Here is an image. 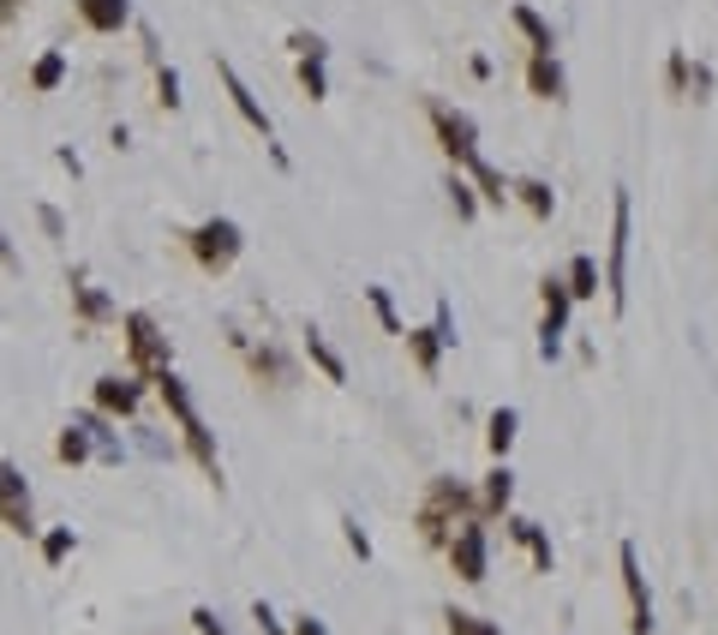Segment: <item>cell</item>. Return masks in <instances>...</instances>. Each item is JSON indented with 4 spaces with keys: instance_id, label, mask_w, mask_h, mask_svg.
I'll return each instance as SVG.
<instances>
[{
    "instance_id": "60d3db41",
    "label": "cell",
    "mask_w": 718,
    "mask_h": 635,
    "mask_svg": "<svg viewBox=\"0 0 718 635\" xmlns=\"http://www.w3.org/2000/svg\"><path fill=\"white\" fill-rule=\"evenodd\" d=\"M252 624H258V635H288V624L276 617V605L269 600H252Z\"/></svg>"
},
{
    "instance_id": "ee69618b",
    "label": "cell",
    "mask_w": 718,
    "mask_h": 635,
    "mask_svg": "<svg viewBox=\"0 0 718 635\" xmlns=\"http://www.w3.org/2000/svg\"><path fill=\"white\" fill-rule=\"evenodd\" d=\"M288 635H329V624H324V617H312V612H305V617H293V624H288Z\"/></svg>"
},
{
    "instance_id": "d590c367",
    "label": "cell",
    "mask_w": 718,
    "mask_h": 635,
    "mask_svg": "<svg viewBox=\"0 0 718 635\" xmlns=\"http://www.w3.org/2000/svg\"><path fill=\"white\" fill-rule=\"evenodd\" d=\"M138 431V450L150 455V462H174V438H162V431H150V426H132Z\"/></svg>"
},
{
    "instance_id": "7c38bea8",
    "label": "cell",
    "mask_w": 718,
    "mask_h": 635,
    "mask_svg": "<svg viewBox=\"0 0 718 635\" xmlns=\"http://www.w3.org/2000/svg\"><path fill=\"white\" fill-rule=\"evenodd\" d=\"M90 408H102L108 420H132V414L144 408V378H138V372L96 378V390H90Z\"/></svg>"
},
{
    "instance_id": "f6af8a7d",
    "label": "cell",
    "mask_w": 718,
    "mask_h": 635,
    "mask_svg": "<svg viewBox=\"0 0 718 635\" xmlns=\"http://www.w3.org/2000/svg\"><path fill=\"white\" fill-rule=\"evenodd\" d=\"M0 264H19V252H12V240L0 234Z\"/></svg>"
},
{
    "instance_id": "83f0119b",
    "label": "cell",
    "mask_w": 718,
    "mask_h": 635,
    "mask_svg": "<svg viewBox=\"0 0 718 635\" xmlns=\"http://www.w3.org/2000/svg\"><path fill=\"white\" fill-rule=\"evenodd\" d=\"M443 193H449V210H455V222H479V193H473V181L461 169H449V181H443Z\"/></svg>"
},
{
    "instance_id": "836d02e7",
    "label": "cell",
    "mask_w": 718,
    "mask_h": 635,
    "mask_svg": "<svg viewBox=\"0 0 718 635\" xmlns=\"http://www.w3.org/2000/svg\"><path fill=\"white\" fill-rule=\"evenodd\" d=\"M293 72H300V91L312 96V103H324V96H329V72H324V60H300Z\"/></svg>"
},
{
    "instance_id": "484cf974",
    "label": "cell",
    "mask_w": 718,
    "mask_h": 635,
    "mask_svg": "<svg viewBox=\"0 0 718 635\" xmlns=\"http://www.w3.org/2000/svg\"><path fill=\"white\" fill-rule=\"evenodd\" d=\"M461 174H467V181H473V193H479V205H509V174L503 169H491V162H473V169H461Z\"/></svg>"
},
{
    "instance_id": "4316f807",
    "label": "cell",
    "mask_w": 718,
    "mask_h": 635,
    "mask_svg": "<svg viewBox=\"0 0 718 635\" xmlns=\"http://www.w3.org/2000/svg\"><path fill=\"white\" fill-rule=\"evenodd\" d=\"M359 300H366V307H371V318H378V330H383V336H402V312H395V295H390V288H383V282H366V288H359Z\"/></svg>"
},
{
    "instance_id": "8fae6325",
    "label": "cell",
    "mask_w": 718,
    "mask_h": 635,
    "mask_svg": "<svg viewBox=\"0 0 718 635\" xmlns=\"http://www.w3.org/2000/svg\"><path fill=\"white\" fill-rule=\"evenodd\" d=\"M617 569H623V593H628V635H659L652 630V588H647L635 540H617Z\"/></svg>"
},
{
    "instance_id": "ac0fdd59",
    "label": "cell",
    "mask_w": 718,
    "mask_h": 635,
    "mask_svg": "<svg viewBox=\"0 0 718 635\" xmlns=\"http://www.w3.org/2000/svg\"><path fill=\"white\" fill-rule=\"evenodd\" d=\"M72 420L90 431V443H96V462H102V467H120V462H126V443H120V431H114L120 420H108L102 408H84V414H72Z\"/></svg>"
},
{
    "instance_id": "9c48e42d",
    "label": "cell",
    "mask_w": 718,
    "mask_h": 635,
    "mask_svg": "<svg viewBox=\"0 0 718 635\" xmlns=\"http://www.w3.org/2000/svg\"><path fill=\"white\" fill-rule=\"evenodd\" d=\"M569 288H563V276H545L538 282V360H563V336H569Z\"/></svg>"
},
{
    "instance_id": "d4e9b609",
    "label": "cell",
    "mask_w": 718,
    "mask_h": 635,
    "mask_svg": "<svg viewBox=\"0 0 718 635\" xmlns=\"http://www.w3.org/2000/svg\"><path fill=\"white\" fill-rule=\"evenodd\" d=\"M516 431H521V414L516 408H491V414H485V450H491V462H509Z\"/></svg>"
},
{
    "instance_id": "5bb4252c",
    "label": "cell",
    "mask_w": 718,
    "mask_h": 635,
    "mask_svg": "<svg viewBox=\"0 0 718 635\" xmlns=\"http://www.w3.org/2000/svg\"><path fill=\"white\" fill-rule=\"evenodd\" d=\"M234 348L246 354V366H252V378H258V384H269V390H288L293 378H300V366L288 360V354L276 348V342H252V336H234Z\"/></svg>"
},
{
    "instance_id": "5b68a950",
    "label": "cell",
    "mask_w": 718,
    "mask_h": 635,
    "mask_svg": "<svg viewBox=\"0 0 718 635\" xmlns=\"http://www.w3.org/2000/svg\"><path fill=\"white\" fill-rule=\"evenodd\" d=\"M120 342H126V360H132V372L144 378V384L162 366H174V342L162 336V324L150 312H120Z\"/></svg>"
},
{
    "instance_id": "f35d334b",
    "label": "cell",
    "mask_w": 718,
    "mask_h": 635,
    "mask_svg": "<svg viewBox=\"0 0 718 635\" xmlns=\"http://www.w3.org/2000/svg\"><path fill=\"white\" fill-rule=\"evenodd\" d=\"M431 330L443 336V348H455V342H461V330H455V307H449V300H438V307H431Z\"/></svg>"
},
{
    "instance_id": "b9f144b4",
    "label": "cell",
    "mask_w": 718,
    "mask_h": 635,
    "mask_svg": "<svg viewBox=\"0 0 718 635\" xmlns=\"http://www.w3.org/2000/svg\"><path fill=\"white\" fill-rule=\"evenodd\" d=\"M36 222H43L48 240H67V216H60L55 205H36Z\"/></svg>"
},
{
    "instance_id": "277c9868",
    "label": "cell",
    "mask_w": 718,
    "mask_h": 635,
    "mask_svg": "<svg viewBox=\"0 0 718 635\" xmlns=\"http://www.w3.org/2000/svg\"><path fill=\"white\" fill-rule=\"evenodd\" d=\"M628 240H635V198L628 186H617L611 198V240H605V300L611 312H628Z\"/></svg>"
},
{
    "instance_id": "d6986e66",
    "label": "cell",
    "mask_w": 718,
    "mask_h": 635,
    "mask_svg": "<svg viewBox=\"0 0 718 635\" xmlns=\"http://www.w3.org/2000/svg\"><path fill=\"white\" fill-rule=\"evenodd\" d=\"M509 24L521 31V43H528V55H557V31H551V19L538 7H528V0H516L509 7Z\"/></svg>"
},
{
    "instance_id": "52a82bcc",
    "label": "cell",
    "mask_w": 718,
    "mask_h": 635,
    "mask_svg": "<svg viewBox=\"0 0 718 635\" xmlns=\"http://www.w3.org/2000/svg\"><path fill=\"white\" fill-rule=\"evenodd\" d=\"M443 557H449V569H455L467 588H479V581L491 576V528H485V516H467V522L449 533Z\"/></svg>"
},
{
    "instance_id": "f1b7e54d",
    "label": "cell",
    "mask_w": 718,
    "mask_h": 635,
    "mask_svg": "<svg viewBox=\"0 0 718 635\" xmlns=\"http://www.w3.org/2000/svg\"><path fill=\"white\" fill-rule=\"evenodd\" d=\"M55 455L67 467H84V462H96V443H90V431L79 426V420H67V431L55 438Z\"/></svg>"
},
{
    "instance_id": "8d00e7d4",
    "label": "cell",
    "mask_w": 718,
    "mask_h": 635,
    "mask_svg": "<svg viewBox=\"0 0 718 635\" xmlns=\"http://www.w3.org/2000/svg\"><path fill=\"white\" fill-rule=\"evenodd\" d=\"M341 540H348V552L359 557V564H371V533L359 528V516H341Z\"/></svg>"
},
{
    "instance_id": "7402d4cb",
    "label": "cell",
    "mask_w": 718,
    "mask_h": 635,
    "mask_svg": "<svg viewBox=\"0 0 718 635\" xmlns=\"http://www.w3.org/2000/svg\"><path fill=\"white\" fill-rule=\"evenodd\" d=\"M563 288H569L575 307H581V300H599V288H605V270H599L593 252H575L569 270H563Z\"/></svg>"
},
{
    "instance_id": "2e32d148",
    "label": "cell",
    "mask_w": 718,
    "mask_h": 635,
    "mask_svg": "<svg viewBox=\"0 0 718 635\" xmlns=\"http://www.w3.org/2000/svg\"><path fill=\"white\" fill-rule=\"evenodd\" d=\"M72 12H79V24L96 36H120L126 24H132V0H72Z\"/></svg>"
},
{
    "instance_id": "ab89813d",
    "label": "cell",
    "mask_w": 718,
    "mask_h": 635,
    "mask_svg": "<svg viewBox=\"0 0 718 635\" xmlns=\"http://www.w3.org/2000/svg\"><path fill=\"white\" fill-rule=\"evenodd\" d=\"M688 103H713V67H707V60L688 67Z\"/></svg>"
},
{
    "instance_id": "f546056e",
    "label": "cell",
    "mask_w": 718,
    "mask_h": 635,
    "mask_svg": "<svg viewBox=\"0 0 718 635\" xmlns=\"http://www.w3.org/2000/svg\"><path fill=\"white\" fill-rule=\"evenodd\" d=\"M60 84H67V55H60V48L36 55V67H31V91H36V96H55Z\"/></svg>"
},
{
    "instance_id": "6da1fadb",
    "label": "cell",
    "mask_w": 718,
    "mask_h": 635,
    "mask_svg": "<svg viewBox=\"0 0 718 635\" xmlns=\"http://www.w3.org/2000/svg\"><path fill=\"white\" fill-rule=\"evenodd\" d=\"M150 384H157V396H162V408H169V420L180 426V450H186L192 462H198L204 474H210V486L222 492V450H216L210 420L198 414V396H192V384L174 372V366H162V372L150 378Z\"/></svg>"
},
{
    "instance_id": "cb8c5ba5",
    "label": "cell",
    "mask_w": 718,
    "mask_h": 635,
    "mask_svg": "<svg viewBox=\"0 0 718 635\" xmlns=\"http://www.w3.org/2000/svg\"><path fill=\"white\" fill-rule=\"evenodd\" d=\"M509 198H516V205L528 210L533 222H551V216H557V193H551V181H533V174L509 181Z\"/></svg>"
},
{
    "instance_id": "3957f363",
    "label": "cell",
    "mask_w": 718,
    "mask_h": 635,
    "mask_svg": "<svg viewBox=\"0 0 718 635\" xmlns=\"http://www.w3.org/2000/svg\"><path fill=\"white\" fill-rule=\"evenodd\" d=\"M186 252L192 264H198L204 276H228L240 264V252H246V228L234 222V216H204L198 228H186Z\"/></svg>"
},
{
    "instance_id": "e575fe53",
    "label": "cell",
    "mask_w": 718,
    "mask_h": 635,
    "mask_svg": "<svg viewBox=\"0 0 718 635\" xmlns=\"http://www.w3.org/2000/svg\"><path fill=\"white\" fill-rule=\"evenodd\" d=\"M288 48H293V60H329V43L317 31H288Z\"/></svg>"
},
{
    "instance_id": "d6a6232c",
    "label": "cell",
    "mask_w": 718,
    "mask_h": 635,
    "mask_svg": "<svg viewBox=\"0 0 718 635\" xmlns=\"http://www.w3.org/2000/svg\"><path fill=\"white\" fill-rule=\"evenodd\" d=\"M443 630L449 635H503L497 624H485L479 612H461V605H449V612H443Z\"/></svg>"
},
{
    "instance_id": "1f68e13d",
    "label": "cell",
    "mask_w": 718,
    "mask_h": 635,
    "mask_svg": "<svg viewBox=\"0 0 718 635\" xmlns=\"http://www.w3.org/2000/svg\"><path fill=\"white\" fill-rule=\"evenodd\" d=\"M688 67H695L688 48H671V55H664V91H671L676 103H688Z\"/></svg>"
},
{
    "instance_id": "603a6c76",
    "label": "cell",
    "mask_w": 718,
    "mask_h": 635,
    "mask_svg": "<svg viewBox=\"0 0 718 635\" xmlns=\"http://www.w3.org/2000/svg\"><path fill=\"white\" fill-rule=\"evenodd\" d=\"M509 504H516V474H509V462H491V474H485L479 486V516L491 522V516H509Z\"/></svg>"
},
{
    "instance_id": "44dd1931",
    "label": "cell",
    "mask_w": 718,
    "mask_h": 635,
    "mask_svg": "<svg viewBox=\"0 0 718 635\" xmlns=\"http://www.w3.org/2000/svg\"><path fill=\"white\" fill-rule=\"evenodd\" d=\"M305 360L317 366V378H324V384H348V360H341V348H336V342H329L317 324H305Z\"/></svg>"
},
{
    "instance_id": "30bf717a",
    "label": "cell",
    "mask_w": 718,
    "mask_h": 635,
    "mask_svg": "<svg viewBox=\"0 0 718 635\" xmlns=\"http://www.w3.org/2000/svg\"><path fill=\"white\" fill-rule=\"evenodd\" d=\"M0 528L19 533V540H36V498H31V480H24L19 462H0Z\"/></svg>"
},
{
    "instance_id": "ba28073f",
    "label": "cell",
    "mask_w": 718,
    "mask_h": 635,
    "mask_svg": "<svg viewBox=\"0 0 718 635\" xmlns=\"http://www.w3.org/2000/svg\"><path fill=\"white\" fill-rule=\"evenodd\" d=\"M426 120H431V132H438V150L455 169H473V162H479V126H473V114H461V108H449L443 96H431Z\"/></svg>"
},
{
    "instance_id": "74e56055",
    "label": "cell",
    "mask_w": 718,
    "mask_h": 635,
    "mask_svg": "<svg viewBox=\"0 0 718 635\" xmlns=\"http://www.w3.org/2000/svg\"><path fill=\"white\" fill-rule=\"evenodd\" d=\"M157 103L169 108V114L186 103V96H180V72H174V67H157Z\"/></svg>"
},
{
    "instance_id": "7a4b0ae2",
    "label": "cell",
    "mask_w": 718,
    "mask_h": 635,
    "mask_svg": "<svg viewBox=\"0 0 718 635\" xmlns=\"http://www.w3.org/2000/svg\"><path fill=\"white\" fill-rule=\"evenodd\" d=\"M467 516H479V492L467 486V480H455V474H438L426 486V504L414 510V528H419V540L426 545H449V533H455Z\"/></svg>"
},
{
    "instance_id": "ffe728a7",
    "label": "cell",
    "mask_w": 718,
    "mask_h": 635,
    "mask_svg": "<svg viewBox=\"0 0 718 635\" xmlns=\"http://www.w3.org/2000/svg\"><path fill=\"white\" fill-rule=\"evenodd\" d=\"M402 342H407V360L419 366V378H438L443 372V336L431 324H414V330H402Z\"/></svg>"
},
{
    "instance_id": "7bdbcfd3",
    "label": "cell",
    "mask_w": 718,
    "mask_h": 635,
    "mask_svg": "<svg viewBox=\"0 0 718 635\" xmlns=\"http://www.w3.org/2000/svg\"><path fill=\"white\" fill-rule=\"evenodd\" d=\"M192 630H198V635H228V624L210 612V605H192Z\"/></svg>"
},
{
    "instance_id": "4dcf8cb0",
    "label": "cell",
    "mask_w": 718,
    "mask_h": 635,
    "mask_svg": "<svg viewBox=\"0 0 718 635\" xmlns=\"http://www.w3.org/2000/svg\"><path fill=\"white\" fill-rule=\"evenodd\" d=\"M36 545H43V564L60 569L72 552H79V528H43V533H36Z\"/></svg>"
},
{
    "instance_id": "4fadbf2b",
    "label": "cell",
    "mask_w": 718,
    "mask_h": 635,
    "mask_svg": "<svg viewBox=\"0 0 718 635\" xmlns=\"http://www.w3.org/2000/svg\"><path fill=\"white\" fill-rule=\"evenodd\" d=\"M67 288H72V318H79V330H102V324H114V318H120V307L108 300V288H102L96 276L84 270V264L67 276Z\"/></svg>"
},
{
    "instance_id": "8992f818",
    "label": "cell",
    "mask_w": 718,
    "mask_h": 635,
    "mask_svg": "<svg viewBox=\"0 0 718 635\" xmlns=\"http://www.w3.org/2000/svg\"><path fill=\"white\" fill-rule=\"evenodd\" d=\"M216 79H222V91H228V103H234V114H240V120H246L252 132L264 138L269 162H276V169H293V162H288V150L276 145V120H269V108L258 103V96H252V84L234 72V60H216Z\"/></svg>"
},
{
    "instance_id": "e0dca14e",
    "label": "cell",
    "mask_w": 718,
    "mask_h": 635,
    "mask_svg": "<svg viewBox=\"0 0 718 635\" xmlns=\"http://www.w3.org/2000/svg\"><path fill=\"white\" fill-rule=\"evenodd\" d=\"M528 91L538 96V103H569V79H563V60L557 55H528Z\"/></svg>"
},
{
    "instance_id": "bcb514c9",
    "label": "cell",
    "mask_w": 718,
    "mask_h": 635,
    "mask_svg": "<svg viewBox=\"0 0 718 635\" xmlns=\"http://www.w3.org/2000/svg\"><path fill=\"white\" fill-rule=\"evenodd\" d=\"M12 12H19V0H0V24H12Z\"/></svg>"
},
{
    "instance_id": "9a60e30c",
    "label": "cell",
    "mask_w": 718,
    "mask_h": 635,
    "mask_svg": "<svg viewBox=\"0 0 718 635\" xmlns=\"http://www.w3.org/2000/svg\"><path fill=\"white\" fill-rule=\"evenodd\" d=\"M503 533L528 552V564L538 569V576H551V564H557V552H551V533L533 522V516H503Z\"/></svg>"
}]
</instances>
